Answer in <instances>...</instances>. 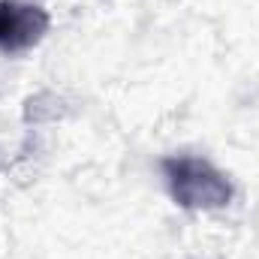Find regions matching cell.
Listing matches in <instances>:
<instances>
[{"label":"cell","instance_id":"6da1fadb","mask_svg":"<svg viewBox=\"0 0 259 259\" xmlns=\"http://www.w3.org/2000/svg\"><path fill=\"white\" fill-rule=\"evenodd\" d=\"M163 175L169 184L172 199L181 208L190 211H217L232 202V181L208 160L202 157H166L163 160Z\"/></svg>","mask_w":259,"mask_h":259},{"label":"cell","instance_id":"7a4b0ae2","mask_svg":"<svg viewBox=\"0 0 259 259\" xmlns=\"http://www.w3.org/2000/svg\"><path fill=\"white\" fill-rule=\"evenodd\" d=\"M49 24L52 18L42 6L21 0H0V52L18 55L33 49L46 36Z\"/></svg>","mask_w":259,"mask_h":259}]
</instances>
